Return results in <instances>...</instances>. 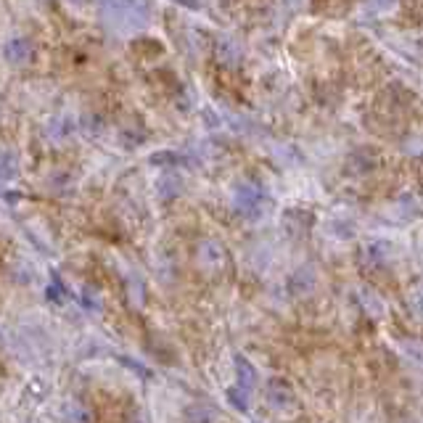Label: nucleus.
<instances>
[{
	"label": "nucleus",
	"instance_id": "1",
	"mask_svg": "<svg viewBox=\"0 0 423 423\" xmlns=\"http://www.w3.org/2000/svg\"><path fill=\"white\" fill-rule=\"evenodd\" d=\"M233 209L241 214L243 220H260L267 209V193L262 185L252 180H243L233 188Z\"/></svg>",
	"mask_w": 423,
	"mask_h": 423
},
{
	"label": "nucleus",
	"instance_id": "2",
	"mask_svg": "<svg viewBox=\"0 0 423 423\" xmlns=\"http://www.w3.org/2000/svg\"><path fill=\"white\" fill-rule=\"evenodd\" d=\"M265 400L267 405H272L275 410H291L294 405H296V392H294V386L286 378L281 376H275L267 381L265 386Z\"/></svg>",
	"mask_w": 423,
	"mask_h": 423
},
{
	"label": "nucleus",
	"instance_id": "3",
	"mask_svg": "<svg viewBox=\"0 0 423 423\" xmlns=\"http://www.w3.org/2000/svg\"><path fill=\"white\" fill-rule=\"evenodd\" d=\"M6 59H8V64H13V66H27L32 61V56H35V48H32L30 40H24V37H13V40L6 42Z\"/></svg>",
	"mask_w": 423,
	"mask_h": 423
},
{
	"label": "nucleus",
	"instance_id": "4",
	"mask_svg": "<svg viewBox=\"0 0 423 423\" xmlns=\"http://www.w3.org/2000/svg\"><path fill=\"white\" fill-rule=\"evenodd\" d=\"M199 262L204 267H220L225 262V249H222L220 241H214V238H204L199 243Z\"/></svg>",
	"mask_w": 423,
	"mask_h": 423
},
{
	"label": "nucleus",
	"instance_id": "5",
	"mask_svg": "<svg viewBox=\"0 0 423 423\" xmlns=\"http://www.w3.org/2000/svg\"><path fill=\"white\" fill-rule=\"evenodd\" d=\"M156 191H159V199H164V202H172V199H178V196L182 193L180 175H175L172 170L161 172V178L156 180Z\"/></svg>",
	"mask_w": 423,
	"mask_h": 423
},
{
	"label": "nucleus",
	"instance_id": "6",
	"mask_svg": "<svg viewBox=\"0 0 423 423\" xmlns=\"http://www.w3.org/2000/svg\"><path fill=\"white\" fill-rule=\"evenodd\" d=\"M241 45L236 40H231V37H220L217 40V61H220L222 66H238L241 64Z\"/></svg>",
	"mask_w": 423,
	"mask_h": 423
},
{
	"label": "nucleus",
	"instance_id": "7",
	"mask_svg": "<svg viewBox=\"0 0 423 423\" xmlns=\"http://www.w3.org/2000/svg\"><path fill=\"white\" fill-rule=\"evenodd\" d=\"M313 289H315V272L310 270V267H299V270L289 278V291H291L294 296H304V294H310Z\"/></svg>",
	"mask_w": 423,
	"mask_h": 423
},
{
	"label": "nucleus",
	"instance_id": "8",
	"mask_svg": "<svg viewBox=\"0 0 423 423\" xmlns=\"http://www.w3.org/2000/svg\"><path fill=\"white\" fill-rule=\"evenodd\" d=\"M64 418L69 423H93V413L91 407L80 400H66L64 402Z\"/></svg>",
	"mask_w": 423,
	"mask_h": 423
},
{
	"label": "nucleus",
	"instance_id": "9",
	"mask_svg": "<svg viewBox=\"0 0 423 423\" xmlns=\"http://www.w3.org/2000/svg\"><path fill=\"white\" fill-rule=\"evenodd\" d=\"M236 373H238V386H243L246 392H252V386L257 383V371H254V365L243 354H236Z\"/></svg>",
	"mask_w": 423,
	"mask_h": 423
},
{
	"label": "nucleus",
	"instance_id": "10",
	"mask_svg": "<svg viewBox=\"0 0 423 423\" xmlns=\"http://www.w3.org/2000/svg\"><path fill=\"white\" fill-rule=\"evenodd\" d=\"M45 132H48L51 141H66L71 132H74V122L66 120V117H53V120L48 122Z\"/></svg>",
	"mask_w": 423,
	"mask_h": 423
},
{
	"label": "nucleus",
	"instance_id": "11",
	"mask_svg": "<svg viewBox=\"0 0 423 423\" xmlns=\"http://www.w3.org/2000/svg\"><path fill=\"white\" fill-rule=\"evenodd\" d=\"M19 178V156L13 151H0V180Z\"/></svg>",
	"mask_w": 423,
	"mask_h": 423
},
{
	"label": "nucleus",
	"instance_id": "12",
	"mask_svg": "<svg viewBox=\"0 0 423 423\" xmlns=\"http://www.w3.org/2000/svg\"><path fill=\"white\" fill-rule=\"evenodd\" d=\"M80 307L82 310H88V313H101L103 302H101V296L93 291L91 286H82L80 289Z\"/></svg>",
	"mask_w": 423,
	"mask_h": 423
},
{
	"label": "nucleus",
	"instance_id": "13",
	"mask_svg": "<svg viewBox=\"0 0 423 423\" xmlns=\"http://www.w3.org/2000/svg\"><path fill=\"white\" fill-rule=\"evenodd\" d=\"M225 397H228V402H231L236 410H241V413H246V410H249V392H246L243 386H238V383H236V386H231V389L225 392Z\"/></svg>",
	"mask_w": 423,
	"mask_h": 423
},
{
	"label": "nucleus",
	"instance_id": "14",
	"mask_svg": "<svg viewBox=\"0 0 423 423\" xmlns=\"http://www.w3.org/2000/svg\"><path fill=\"white\" fill-rule=\"evenodd\" d=\"M45 296H48V302L51 304H66L69 294H66V286H64V281H61L59 275H53L51 286L45 289Z\"/></svg>",
	"mask_w": 423,
	"mask_h": 423
},
{
	"label": "nucleus",
	"instance_id": "15",
	"mask_svg": "<svg viewBox=\"0 0 423 423\" xmlns=\"http://www.w3.org/2000/svg\"><path fill=\"white\" fill-rule=\"evenodd\" d=\"M185 423H214V413L207 405H191L185 410Z\"/></svg>",
	"mask_w": 423,
	"mask_h": 423
},
{
	"label": "nucleus",
	"instance_id": "16",
	"mask_svg": "<svg viewBox=\"0 0 423 423\" xmlns=\"http://www.w3.org/2000/svg\"><path fill=\"white\" fill-rule=\"evenodd\" d=\"M11 272H13V278H16L19 283H32V281H35V275H37V270H35V267H32V265L27 262L24 257H19V260L13 262Z\"/></svg>",
	"mask_w": 423,
	"mask_h": 423
},
{
	"label": "nucleus",
	"instance_id": "17",
	"mask_svg": "<svg viewBox=\"0 0 423 423\" xmlns=\"http://www.w3.org/2000/svg\"><path fill=\"white\" fill-rule=\"evenodd\" d=\"M77 124H80V130L85 132V135H98V132L103 130V120L98 114H82Z\"/></svg>",
	"mask_w": 423,
	"mask_h": 423
},
{
	"label": "nucleus",
	"instance_id": "18",
	"mask_svg": "<svg viewBox=\"0 0 423 423\" xmlns=\"http://www.w3.org/2000/svg\"><path fill=\"white\" fill-rule=\"evenodd\" d=\"M51 188L56 193H64V191H69L71 188V178L66 175V172H53V178H51Z\"/></svg>",
	"mask_w": 423,
	"mask_h": 423
},
{
	"label": "nucleus",
	"instance_id": "19",
	"mask_svg": "<svg viewBox=\"0 0 423 423\" xmlns=\"http://www.w3.org/2000/svg\"><path fill=\"white\" fill-rule=\"evenodd\" d=\"M153 164H167V167H172V164H182V156H178L175 151H161V153H153L151 156Z\"/></svg>",
	"mask_w": 423,
	"mask_h": 423
},
{
	"label": "nucleus",
	"instance_id": "20",
	"mask_svg": "<svg viewBox=\"0 0 423 423\" xmlns=\"http://www.w3.org/2000/svg\"><path fill=\"white\" fill-rule=\"evenodd\" d=\"M122 138H124V143H127V146H138V143L146 141V132H143V130H124V132H122Z\"/></svg>",
	"mask_w": 423,
	"mask_h": 423
},
{
	"label": "nucleus",
	"instance_id": "21",
	"mask_svg": "<svg viewBox=\"0 0 423 423\" xmlns=\"http://www.w3.org/2000/svg\"><path fill=\"white\" fill-rule=\"evenodd\" d=\"M410 307H413L415 313L423 318V289H418V296H413V302H410Z\"/></svg>",
	"mask_w": 423,
	"mask_h": 423
},
{
	"label": "nucleus",
	"instance_id": "22",
	"mask_svg": "<svg viewBox=\"0 0 423 423\" xmlns=\"http://www.w3.org/2000/svg\"><path fill=\"white\" fill-rule=\"evenodd\" d=\"M178 3H185V6H196V0H178Z\"/></svg>",
	"mask_w": 423,
	"mask_h": 423
},
{
	"label": "nucleus",
	"instance_id": "23",
	"mask_svg": "<svg viewBox=\"0 0 423 423\" xmlns=\"http://www.w3.org/2000/svg\"><path fill=\"white\" fill-rule=\"evenodd\" d=\"M71 3H88V0H71Z\"/></svg>",
	"mask_w": 423,
	"mask_h": 423
}]
</instances>
